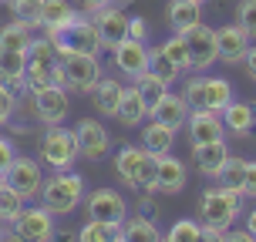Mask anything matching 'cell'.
<instances>
[{
	"instance_id": "277c9868",
	"label": "cell",
	"mask_w": 256,
	"mask_h": 242,
	"mask_svg": "<svg viewBox=\"0 0 256 242\" xmlns=\"http://www.w3.org/2000/svg\"><path fill=\"white\" fill-rule=\"evenodd\" d=\"M186 101H189V108L196 111V108H206V111H226L232 104V84L226 81V77H206L202 71L196 77H189L186 81Z\"/></svg>"
},
{
	"instance_id": "11a10c76",
	"label": "cell",
	"mask_w": 256,
	"mask_h": 242,
	"mask_svg": "<svg viewBox=\"0 0 256 242\" xmlns=\"http://www.w3.org/2000/svg\"><path fill=\"white\" fill-rule=\"evenodd\" d=\"M199 3H202V0H199Z\"/></svg>"
},
{
	"instance_id": "ac0fdd59",
	"label": "cell",
	"mask_w": 256,
	"mask_h": 242,
	"mask_svg": "<svg viewBox=\"0 0 256 242\" xmlns=\"http://www.w3.org/2000/svg\"><path fill=\"white\" fill-rule=\"evenodd\" d=\"M186 179H189V172L182 165L176 155H158V175H155V192H162V195H179L186 189Z\"/></svg>"
},
{
	"instance_id": "ab89813d",
	"label": "cell",
	"mask_w": 256,
	"mask_h": 242,
	"mask_svg": "<svg viewBox=\"0 0 256 242\" xmlns=\"http://www.w3.org/2000/svg\"><path fill=\"white\" fill-rule=\"evenodd\" d=\"M236 24L256 40V0H243V3H240V10H236Z\"/></svg>"
},
{
	"instance_id": "c3c4849f",
	"label": "cell",
	"mask_w": 256,
	"mask_h": 242,
	"mask_svg": "<svg viewBox=\"0 0 256 242\" xmlns=\"http://www.w3.org/2000/svg\"><path fill=\"white\" fill-rule=\"evenodd\" d=\"M51 84L64 88V64L61 61H54V67H51Z\"/></svg>"
},
{
	"instance_id": "8d00e7d4",
	"label": "cell",
	"mask_w": 256,
	"mask_h": 242,
	"mask_svg": "<svg viewBox=\"0 0 256 242\" xmlns=\"http://www.w3.org/2000/svg\"><path fill=\"white\" fill-rule=\"evenodd\" d=\"M219 182H222L226 189H232V192H240V195H243V185H246V158H232V155H230V162H226V168H222Z\"/></svg>"
},
{
	"instance_id": "cb8c5ba5",
	"label": "cell",
	"mask_w": 256,
	"mask_h": 242,
	"mask_svg": "<svg viewBox=\"0 0 256 242\" xmlns=\"http://www.w3.org/2000/svg\"><path fill=\"white\" fill-rule=\"evenodd\" d=\"M172 145H176V131L168 125H162V121H148V125L142 128V148L152 155H168L172 152Z\"/></svg>"
},
{
	"instance_id": "60d3db41",
	"label": "cell",
	"mask_w": 256,
	"mask_h": 242,
	"mask_svg": "<svg viewBox=\"0 0 256 242\" xmlns=\"http://www.w3.org/2000/svg\"><path fill=\"white\" fill-rule=\"evenodd\" d=\"M14 111H17V94H14L10 84L0 81V125L14 121Z\"/></svg>"
},
{
	"instance_id": "8992f818",
	"label": "cell",
	"mask_w": 256,
	"mask_h": 242,
	"mask_svg": "<svg viewBox=\"0 0 256 242\" xmlns=\"http://www.w3.org/2000/svg\"><path fill=\"white\" fill-rule=\"evenodd\" d=\"M64 64V88L74 94H91L102 81V61L94 54H68L58 57Z\"/></svg>"
},
{
	"instance_id": "4dcf8cb0",
	"label": "cell",
	"mask_w": 256,
	"mask_h": 242,
	"mask_svg": "<svg viewBox=\"0 0 256 242\" xmlns=\"http://www.w3.org/2000/svg\"><path fill=\"white\" fill-rule=\"evenodd\" d=\"M54 61H58V57H27V91H30V94L51 84Z\"/></svg>"
},
{
	"instance_id": "836d02e7",
	"label": "cell",
	"mask_w": 256,
	"mask_h": 242,
	"mask_svg": "<svg viewBox=\"0 0 256 242\" xmlns=\"http://www.w3.org/2000/svg\"><path fill=\"white\" fill-rule=\"evenodd\" d=\"M148 71H152L158 81H166V84H172V81H179V64L168 61V54L162 51V47H148Z\"/></svg>"
},
{
	"instance_id": "5bb4252c",
	"label": "cell",
	"mask_w": 256,
	"mask_h": 242,
	"mask_svg": "<svg viewBox=\"0 0 256 242\" xmlns=\"http://www.w3.org/2000/svg\"><path fill=\"white\" fill-rule=\"evenodd\" d=\"M186 128H189L192 145H206V141L226 138V121H222V115H219V111L196 108V111H189V121H186Z\"/></svg>"
},
{
	"instance_id": "7c38bea8",
	"label": "cell",
	"mask_w": 256,
	"mask_h": 242,
	"mask_svg": "<svg viewBox=\"0 0 256 242\" xmlns=\"http://www.w3.org/2000/svg\"><path fill=\"white\" fill-rule=\"evenodd\" d=\"M74 135H78V152L84 158H91V162H98L112 148V135L104 131V125H98V118H81Z\"/></svg>"
},
{
	"instance_id": "6da1fadb",
	"label": "cell",
	"mask_w": 256,
	"mask_h": 242,
	"mask_svg": "<svg viewBox=\"0 0 256 242\" xmlns=\"http://www.w3.org/2000/svg\"><path fill=\"white\" fill-rule=\"evenodd\" d=\"M240 199H243V195L232 192V189H226V185L202 192V199H199V222H202V229H209V232L232 229V222L243 216Z\"/></svg>"
},
{
	"instance_id": "8fae6325",
	"label": "cell",
	"mask_w": 256,
	"mask_h": 242,
	"mask_svg": "<svg viewBox=\"0 0 256 242\" xmlns=\"http://www.w3.org/2000/svg\"><path fill=\"white\" fill-rule=\"evenodd\" d=\"M84 205H88V219L112 222V226H122L125 216H128L125 199H122L118 192H112V189H94L88 199H84Z\"/></svg>"
},
{
	"instance_id": "44dd1931",
	"label": "cell",
	"mask_w": 256,
	"mask_h": 242,
	"mask_svg": "<svg viewBox=\"0 0 256 242\" xmlns=\"http://www.w3.org/2000/svg\"><path fill=\"white\" fill-rule=\"evenodd\" d=\"M222 121H226V131H232L236 138H246L256 128V104L253 101H232L222 111Z\"/></svg>"
},
{
	"instance_id": "e575fe53",
	"label": "cell",
	"mask_w": 256,
	"mask_h": 242,
	"mask_svg": "<svg viewBox=\"0 0 256 242\" xmlns=\"http://www.w3.org/2000/svg\"><path fill=\"white\" fill-rule=\"evenodd\" d=\"M7 7L17 20H24L30 27H40V17H44V0H7Z\"/></svg>"
},
{
	"instance_id": "74e56055",
	"label": "cell",
	"mask_w": 256,
	"mask_h": 242,
	"mask_svg": "<svg viewBox=\"0 0 256 242\" xmlns=\"http://www.w3.org/2000/svg\"><path fill=\"white\" fill-rule=\"evenodd\" d=\"M155 175H158V155L145 152L138 165V182H135V189L138 192H155Z\"/></svg>"
},
{
	"instance_id": "e0dca14e",
	"label": "cell",
	"mask_w": 256,
	"mask_h": 242,
	"mask_svg": "<svg viewBox=\"0 0 256 242\" xmlns=\"http://www.w3.org/2000/svg\"><path fill=\"white\" fill-rule=\"evenodd\" d=\"M192 162L196 168L209 175V179H219L222 175V168L230 162V148H226V141H206V145H192Z\"/></svg>"
},
{
	"instance_id": "7a4b0ae2",
	"label": "cell",
	"mask_w": 256,
	"mask_h": 242,
	"mask_svg": "<svg viewBox=\"0 0 256 242\" xmlns=\"http://www.w3.org/2000/svg\"><path fill=\"white\" fill-rule=\"evenodd\" d=\"M84 199V179L64 168V172H54L51 179H44V189H40V205L54 212V216H68L74 212L78 205Z\"/></svg>"
},
{
	"instance_id": "3957f363",
	"label": "cell",
	"mask_w": 256,
	"mask_h": 242,
	"mask_svg": "<svg viewBox=\"0 0 256 242\" xmlns=\"http://www.w3.org/2000/svg\"><path fill=\"white\" fill-rule=\"evenodd\" d=\"M48 37L54 40L58 47V57H68V54H94L102 51V34H98V24L94 17H78L68 27H58V30H44Z\"/></svg>"
},
{
	"instance_id": "5b68a950",
	"label": "cell",
	"mask_w": 256,
	"mask_h": 242,
	"mask_svg": "<svg viewBox=\"0 0 256 242\" xmlns=\"http://www.w3.org/2000/svg\"><path fill=\"white\" fill-rule=\"evenodd\" d=\"M78 135L71 128H61V125H51L44 131V138H40V162L44 165H51L54 172H64V168L74 165L78 158Z\"/></svg>"
},
{
	"instance_id": "d6986e66",
	"label": "cell",
	"mask_w": 256,
	"mask_h": 242,
	"mask_svg": "<svg viewBox=\"0 0 256 242\" xmlns=\"http://www.w3.org/2000/svg\"><path fill=\"white\" fill-rule=\"evenodd\" d=\"M189 101H186V94H172L168 91L162 101L152 108V118L155 121H162V125H168L172 131H179V128H186V121H189Z\"/></svg>"
},
{
	"instance_id": "ba28073f",
	"label": "cell",
	"mask_w": 256,
	"mask_h": 242,
	"mask_svg": "<svg viewBox=\"0 0 256 242\" xmlns=\"http://www.w3.org/2000/svg\"><path fill=\"white\" fill-rule=\"evenodd\" d=\"M34 98V118L40 125H64V118L71 111V101H68V88H58V84H48L30 94Z\"/></svg>"
},
{
	"instance_id": "9a60e30c",
	"label": "cell",
	"mask_w": 256,
	"mask_h": 242,
	"mask_svg": "<svg viewBox=\"0 0 256 242\" xmlns=\"http://www.w3.org/2000/svg\"><path fill=\"white\" fill-rule=\"evenodd\" d=\"M216 44H219V61L222 64H243L253 37H250L240 24H226V27L216 30Z\"/></svg>"
},
{
	"instance_id": "7dc6e473",
	"label": "cell",
	"mask_w": 256,
	"mask_h": 242,
	"mask_svg": "<svg viewBox=\"0 0 256 242\" xmlns=\"http://www.w3.org/2000/svg\"><path fill=\"white\" fill-rule=\"evenodd\" d=\"M226 239L230 242H253V236H250V229H226Z\"/></svg>"
},
{
	"instance_id": "db71d44e",
	"label": "cell",
	"mask_w": 256,
	"mask_h": 242,
	"mask_svg": "<svg viewBox=\"0 0 256 242\" xmlns=\"http://www.w3.org/2000/svg\"><path fill=\"white\" fill-rule=\"evenodd\" d=\"M0 138H4V135H0Z\"/></svg>"
},
{
	"instance_id": "f907efd6",
	"label": "cell",
	"mask_w": 256,
	"mask_h": 242,
	"mask_svg": "<svg viewBox=\"0 0 256 242\" xmlns=\"http://www.w3.org/2000/svg\"><path fill=\"white\" fill-rule=\"evenodd\" d=\"M246 229H250V236L256 239V209H253V212H246Z\"/></svg>"
},
{
	"instance_id": "816d5d0a",
	"label": "cell",
	"mask_w": 256,
	"mask_h": 242,
	"mask_svg": "<svg viewBox=\"0 0 256 242\" xmlns=\"http://www.w3.org/2000/svg\"><path fill=\"white\" fill-rule=\"evenodd\" d=\"M4 185H7V182H4V172H0V189H4Z\"/></svg>"
},
{
	"instance_id": "f546056e",
	"label": "cell",
	"mask_w": 256,
	"mask_h": 242,
	"mask_svg": "<svg viewBox=\"0 0 256 242\" xmlns=\"http://www.w3.org/2000/svg\"><path fill=\"white\" fill-rule=\"evenodd\" d=\"M24 205H27V199L17 189H10V185L0 189V229L7 236H10V226L17 222V216L24 212Z\"/></svg>"
},
{
	"instance_id": "f35d334b",
	"label": "cell",
	"mask_w": 256,
	"mask_h": 242,
	"mask_svg": "<svg viewBox=\"0 0 256 242\" xmlns=\"http://www.w3.org/2000/svg\"><path fill=\"white\" fill-rule=\"evenodd\" d=\"M168 242H196L202 239V222H192V219H179L166 236Z\"/></svg>"
},
{
	"instance_id": "484cf974",
	"label": "cell",
	"mask_w": 256,
	"mask_h": 242,
	"mask_svg": "<svg viewBox=\"0 0 256 242\" xmlns=\"http://www.w3.org/2000/svg\"><path fill=\"white\" fill-rule=\"evenodd\" d=\"M0 81L10 88H27V54L0 51Z\"/></svg>"
},
{
	"instance_id": "d4e9b609",
	"label": "cell",
	"mask_w": 256,
	"mask_h": 242,
	"mask_svg": "<svg viewBox=\"0 0 256 242\" xmlns=\"http://www.w3.org/2000/svg\"><path fill=\"white\" fill-rule=\"evenodd\" d=\"M30 44H34V27L24 24V20H17L14 17L10 24L0 27V51H30Z\"/></svg>"
},
{
	"instance_id": "9c48e42d",
	"label": "cell",
	"mask_w": 256,
	"mask_h": 242,
	"mask_svg": "<svg viewBox=\"0 0 256 242\" xmlns=\"http://www.w3.org/2000/svg\"><path fill=\"white\" fill-rule=\"evenodd\" d=\"M4 182L10 185V189H17L20 195H24L27 202L30 199H38L40 189H44V172H40V162H34V158H14L10 168L4 172Z\"/></svg>"
},
{
	"instance_id": "52a82bcc",
	"label": "cell",
	"mask_w": 256,
	"mask_h": 242,
	"mask_svg": "<svg viewBox=\"0 0 256 242\" xmlns=\"http://www.w3.org/2000/svg\"><path fill=\"white\" fill-rule=\"evenodd\" d=\"M54 232H58L54 229V212H48L44 205H24V212L10 226V236L24 242H51Z\"/></svg>"
},
{
	"instance_id": "4fadbf2b",
	"label": "cell",
	"mask_w": 256,
	"mask_h": 242,
	"mask_svg": "<svg viewBox=\"0 0 256 242\" xmlns=\"http://www.w3.org/2000/svg\"><path fill=\"white\" fill-rule=\"evenodd\" d=\"M115 71L125 77H142L148 71V47L145 40H135V37H125L122 44L115 47Z\"/></svg>"
},
{
	"instance_id": "bcb514c9",
	"label": "cell",
	"mask_w": 256,
	"mask_h": 242,
	"mask_svg": "<svg viewBox=\"0 0 256 242\" xmlns=\"http://www.w3.org/2000/svg\"><path fill=\"white\" fill-rule=\"evenodd\" d=\"M138 216H148V219H155V216H158V209H155V202H148V192H145V199L138 202Z\"/></svg>"
},
{
	"instance_id": "83f0119b",
	"label": "cell",
	"mask_w": 256,
	"mask_h": 242,
	"mask_svg": "<svg viewBox=\"0 0 256 242\" xmlns=\"http://www.w3.org/2000/svg\"><path fill=\"white\" fill-rule=\"evenodd\" d=\"M81 13L71 7V0H44V17H40V27L44 30H58V27H68L71 20H78Z\"/></svg>"
},
{
	"instance_id": "7bdbcfd3",
	"label": "cell",
	"mask_w": 256,
	"mask_h": 242,
	"mask_svg": "<svg viewBox=\"0 0 256 242\" xmlns=\"http://www.w3.org/2000/svg\"><path fill=\"white\" fill-rule=\"evenodd\" d=\"M14 158H17V152H14V141H10V138H0V172H7Z\"/></svg>"
},
{
	"instance_id": "681fc988",
	"label": "cell",
	"mask_w": 256,
	"mask_h": 242,
	"mask_svg": "<svg viewBox=\"0 0 256 242\" xmlns=\"http://www.w3.org/2000/svg\"><path fill=\"white\" fill-rule=\"evenodd\" d=\"M81 3H84V10H88V13H98L108 0H81Z\"/></svg>"
},
{
	"instance_id": "7402d4cb",
	"label": "cell",
	"mask_w": 256,
	"mask_h": 242,
	"mask_svg": "<svg viewBox=\"0 0 256 242\" xmlns=\"http://www.w3.org/2000/svg\"><path fill=\"white\" fill-rule=\"evenodd\" d=\"M118 121L125 128H138L145 118H148V108H145V98H142V91L132 84V88L122 91V104H118Z\"/></svg>"
},
{
	"instance_id": "603a6c76",
	"label": "cell",
	"mask_w": 256,
	"mask_h": 242,
	"mask_svg": "<svg viewBox=\"0 0 256 242\" xmlns=\"http://www.w3.org/2000/svg\"><path fill=\"white\" fill-rule=\"evenodd\" d=\"M122 91H125V84L115 81V77H102V81H98V88L91 91V94H94V108H98V115H104V118H115L118 115Z\"/></svg>"
},
{
	"instance_id": "ffe728a7",
	"label": "cell",
	"mask_w": 256,
	"mask_h": 242,
	"mask_svg": "<svg viewBox=\"0 0 256 242\" xmlns=\"http://www.w3.org/2000/svg\"><path fill=\"white\" fill-rule=\"evenodd\" d=\"M166 20L172 27V34H186L196 24H202V3L199 0H172L166 10Z\"/></svg>"
},
{
	"instance_id": "4316f807",
	"label": "cell",
	"mask_w": 256,
	"mask_h": 242,
	"mask_svg": "<svg viewBox=\"0 0 256 242\" xmlns=\"http://www.w3.org/2000/svg\"><path fill=\"white\" fill-rule=\"evenodd\" d=\"M142 158H145V148H142V145H125V148L115 152V172H118V179L125 182L128 189H135V182H138Z\"/></svg>"
},
{
	"instance_id": "30bf717a",
	"label": "cell",
	"mask_w": 256,
	"mask_h": 242,
	"mask_svg": "<svg viewBox=\"0 0 256 242\" xmlns=\"http://www.w3.org/2000/svg\"><path fill=\"white\" fill-rule=\"evenodd\" d=\"M186 44H189V61L192 71H209L219 61V44H216V30L212 27L196 24L192 30H186Z\"/></svg>"
},
{
	"instance_id": "d6a6232c",
	"label": "cell",
	"mask_w": 256,
	"mask_h": 242,
	"mask_svg": "<svg viewBox=\"0 0 256 242\" xmlns=\"http://www.w3.org/2000/svg\"><path fill=\"white\" fill-rule=\"evenodd\" d=\"M78 239H81V242H112V239H122V226L88 219V222L78 229Z\"/></svg>"
},
{
	"instance_id": "2e32d148",
	"label": "cell",
	"mask_w": 256,
	"mask_h": 242,
	"mask_svg": "<svg viewBox=\"0 0 256 242\" xmlns=\"http://www.w3.org/2000/svg\"><path fill=\"white\" fill-rule=\"evenodd\" d=\"M94 24H98L102 44L112 47V51L128 37V13L122 10V7H102V10L94 13Z\"/></svg>"
},
{
	"instance_id": "b9f144b4",
	"label": "cell",
	"mask_w": 256,
	"mask_h": 242,
	"mask_svg": "<svg viewBox=\"0 0 256 242\" xmlns=\"http://www.w3.org/2000/svg\"><path fill=\"white\" fill-rule=\"evenodd\" d=\"M128 37H135V40L148 37V24H145V17H128Z\"/></svg>"
},
{
	"instance_id": "f1b7e54d",
	"label": "cell",
	"mask_w": 256,
	"mask_h": 242,
	"mask_svg": "<svg viewBox=\"0 0 256 242\" xmlns=\"http://www.w3.org/2000/svg\"><path fill=\"white\" fill-rule=\"evenodd\" d=\"M122 239L128 242H158V226H155V219L148 216H132L122 222Z\"/></svg>"
},
{
	"instance_id": "f6af8a7d",
	"label": "cell",
	"mask_w": 256,
	"mask_h": 242,
	"mask_svg": "<svg viewBox=\"0 0 256 242\" xmlns=\"http://www.w3.org/2000/svg\"><path fill=\"white\" fill-rule=\"evenodd\" d=\"M243 64H246V74H250V81H256V44H250V51H246Z\"/></svg>"
},
{
	"instance_id": "d590c367",
	"label": "cell",
	"mask_w": 256,
	"mask_h": 242,
	"mask_svg": "<svg viewBox=\"0 0 256 242\" xmlns=\"http://www.w3.org/2000/svg\"><path fill=\"white\" fill-rule=\"evenodd\" d=\"M162 51L168 54V61L179 64V71H192V61H189V44H186V34H172L166 44H158Z\"/></svg>"
},
{
	"instance_id": "ee69618b",
	"label": "cell",
	"mask_w": 256,
	"mask_h": 242,
	"mask_svg": "<svg viewBox=\"0 0 256 242\" xmlns=\"http://www.w3.org/2000/svg\"><path fill=\"white\" fill-rule=\"evenodd\" d=\"M246 199H256V162H246V185H243Z\"/></svg>"
},
{
	"instance_id": "f5cc1de1",
	"label": "cell",
	"mask_w": 256,
	"mask_h": 242,
	"mask_svg": "<svg viewBox=\"0 0 256 242\" xmlns=\"http://www.w3.org/2000/svg\"><path fill=\"white\" fill-rule=\"evenodd\" d=\"M0 3H7V0H0Z\"/></svg>"
},
{
	"instance_id": "1f68e13d",
	"label": "cell",
	"mask_w": 256,
	"mask_h": 242,
	"mask_svg": "<svg viewBox=\"0 0 256 242\" xmlns=\"http://www.w3.org/2000/svg\"><path fill=\"white\" fill-rule=\"evenodd\" d=\"M135 88L142 91V98H145V108H148V118H152V108L168 94V84H166V81H158L152 71H145L142 77H135Z\"/></svg>"
}]
</instances>
